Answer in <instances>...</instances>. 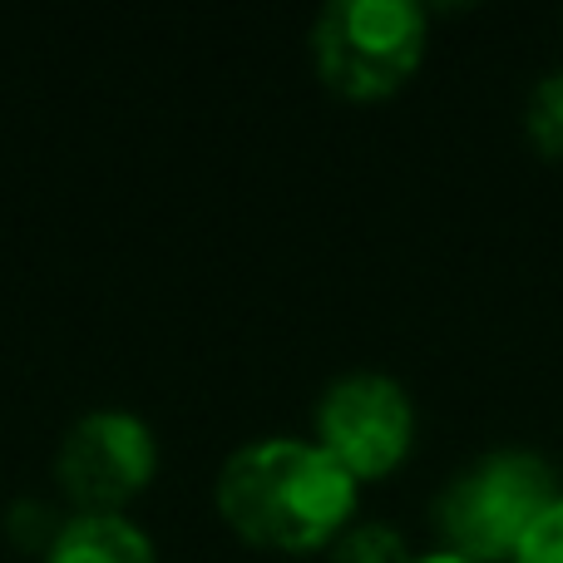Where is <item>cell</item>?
Segmentation results:
<instances>
[{
  "instance_id": "9c48e42d",
  "label": "cell",
  "mask_w": 563,
  "mask_h": 563,
  "mask_svg": "<svg viewBox=\"0 0 563 563\" xmlns=\"http://www.w3.org/2000/svg\"><path fill=\"white\" fill-rule=\"evenodd\" d=\"M509 563H563V489L544 505V515L529 525Z\"/></svg>"
},
{
  "instance_id": "7a4b0ae2",
  "label": "cell",
  "mask_w": 563,
  "mask_h": 563,
  "mask_svg": "<svg viewBox=\"0 0 563 563\" xmlns=\"http://www.w3.org/2000/svg\"><path fill=\"white\" fill-rule=\"evenodd\" d=\"M426 49L430 10L420 0H327L307 30L317 79L351 104L400 95L426 65Z\"/></svg>"
},
{
  "instance_id": "277c9868",
  "label": "cell",
  "mask_w": 563,
  "mask_h": 563,
  "mask_svg": "<svg viewBox=\"0 0 563 563\" xmlns=\"http://www.w3.org/2000/svg\"><path fill=\"white\" fill-rule=\"evenodd\" d=\"M416 400L390 371H341L311 406V440L356 485L386 479L416 445Z\"/></svg>"
},
{
  "instance_id": "30bf717a",
  "label": "cell",
  "mask_w": 563,
  "mask_h": 563,
  "mask_svg": "<svg viewBox=\"0 0 563 563\" xmlns=\"http://www.w3.org/2000/svg\"><path fill=\"white\" fill-rule=\"evenodd\" d=\"M406 563H479V559H470V554H455V549L435 544V549H426V554H410Z\"/></svg>"
},
{
  "instance_id": "6da1fadb",
  "label": "cell",
  "mask_w": 563,
  "mask_h": 563,
  "mask_svg": "<svg viewBox=\"0 0 563 563\" xmlns=\"http://www.w3.org/2000/svg\"><path fill=\"white\" fill-rule=\"evenodd\" d=\"M213 505L243 544L311 554L356 519L361 485L311 435H257L218 465Z\"/></svg>"
},
{
  "instance_id": "3957f363",
  "label": "cell",
  "mask_w": 563,
  "mask_h": 563,
  "mask_svg": "<svg viewBox=\"0 0 563 563\" xmlns=\"http://www.w3.org/2000/svg\"><path fill=\"white\" fill-rule=\"evenodd\" d=\"M559 470L529 445H499L475 455L435 495L440 544L479 563H509L544 505L559 495Z\"/></svg>"
},
{
  "instance_id": "8992f818",
  "label": "cell",
  "mask_w": 563,
  "mask_h": 563,
  "mask_svg": "<svg viewBox=\"0 0 563 563\" xmlns=\"http://www.w3.org/2000/svg\"><path fill=\"white\" fill-rule=\"evenodd\" d=\"M40 563H158V549L129 515H65Z\"/></svg>"
},
{
  "instance_id": "5b68a950",
  "label": "cell",
  "mask_w": 563,
  "mask_h": 563,
  "mask_svg": "<svg viewBox=\"0 0 563 563\" xmlns=\"http://www.w3.org/2000/svg\"><path fill=\"white\" fill-rule=\"evenodd\" d=\"M158 475V435L139 410L95 406L55 445V485L69 515H124Z\"/></svg>"
},
{
  "instance_id": "52a82bcc",
  "label": "cell",
  "mask_w": 563,
  "mask_h": 563,
  "mask_svg": "<svg viewBox=\"0 0 563 563\" xmlns=\"http://www.w3.org/2000/svg\"><path fill=\"white\" fill-rule=\"evenodd\" d=\"M525 134L544 158L563 164V65L544 69L525 95Z\"/></svg>"
},
{
  "instance_id": "ba28073f",
  "label": "cell",
  "mask_w": 563,
  "mask_h": 563,
  "mask_svg": "<svg viewBox=\"0 0 563 563\" xmlns=\"http://www.w3.org/2000/svg\"><path fill=\"white\" fill-rule=\"evenodd\" d=\"M406 534L380 519H351L331 544V563H406Z\"/></svg>"
}]
</instances>
